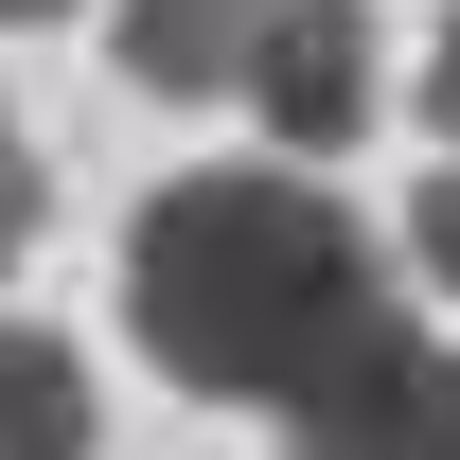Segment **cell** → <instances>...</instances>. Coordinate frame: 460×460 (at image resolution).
I'll use <instances>...</instances> for the list:
<instances>
[{
	"label": "cell",
	"instance_id": "cell-1",
	"mask_svg": "<svg viewBox=\"0 0 460 460\" xmlns=\"http://www.w3.org/2000/svg\"><path fill=\"white\" fill-rule=\"evenodd\" d=\"M124 319H142V354H160L177 390L301 407L372 319H407V301H390V248H372L301 160H195V177L142 195V230H124Z\"/></svg>",
	"mask_w": 460,
	"mask_h": 460
},
{
	"label": "cell",
	"instance_id": "cell-2",
	"mask_svg": "<svg viewBox=\"0 0 460 460\" xmlns=\"http://www.w3.org/2000/svg\"><path fill=\"white\" fill-rule=\"evenodd\" d=\"M230 107L266 124V142H301V160H319V142H354V124H372V0H284V36L248 54V89H230Z\"/></svg>",
	"mask_w": 460,
	"mask_h": 460
},
{
	"label": "cell",
	"instance_id": "cell-3",
	"mask_svg": "<svg viewBox=\"0 0 460 460\" xmlns=\"http://www.w3.org/2000/svg\"><path fill=\"white\" fill-rule=\"evenodd\" d=\"M266 36H284V0H124L107 54H124V89H142V107H230Z\"/></svg>",
	"mask_w": 460,
	"mask_h": 460
},
{
	"label": "cell",
	"instance_id": "cell-4",
	"mask_svg": "<svg viewBox=\"0 0 460 460\" xmlns=\"http://www.w3.org/2000/svg\"><path fill=\"white\" fill-rule=\"evenodd\" d=\"M71 443H89V372H71V337L0 319V460H71Z\"/></svg>",
	"mask_w": 460,
	"mask_h": 460
},
{
	"label": "cell",
	"instance_id": "cell-5",
	"mask_svg": "<svg viewBox=\"0 0 460 460\" xmlns=\"http://www.w3.org/2000/svg\"><path fill=\"white\" fill-rule=\"evenodd\" d=\"M36 213H54V177H36V142H18V107H0V284H18V248H36Z\"/></svg>",
	"mask_w": 460,
	"mask_h": 460
},
{
	"label": "cell",
	"instance_id": "cell-6",
	"mask_svg": "<svg viewBox=\"0 0 460 460\" xmlns=\"http://www.w3.org/2000/svg\"><path fill=\"white\" fill-rule=\"evenodd\" d=\"M407 248H425V266H443V284H460V160L425 177V213H407Z\"/></svg>",
	"mask_w": 460,
	"mask_h": 460
},
{
	"label": "cell",
	"instance_id": "cell-7",
	"mask_svg": "<svg viewBox=\"0 0 460 460\" xmlns=\"http://www.w3.org/2000/svg\"><path fill=\"white\" fill-rule=\"evenodd\" d=\"M425 142H443V160H460V18H443V36H425Z\"/></svg>",
	"mask_w": 460,
	"mask_h": 460
},
{
	"label": "cell",
	"instance_id": "cell-8",
	"mask_svg": "<svg viewBox=\"0 0 460 460\" xmlns=\"http://www.w3.org/2000/svg\"><path fill=\"white\" fill-rule=\"evenodd\" d=\"M0 18H71V0H0Z\"/></svg>",
	"mask_w": 460,
	"mask_h": 460
}]
</instances>
